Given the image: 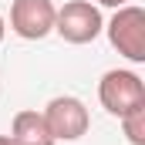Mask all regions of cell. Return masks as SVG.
I'll return each mask as SVG.
<instances>
[{
    "mask_svg": "<svg viewBox=\"0 0 145 145\" xmlns=\"http://www.w3.org/2000/svg\"><path fill=\"white\" fill-rule=\"evenodd\" d=\"M105 31H108L111 47L121 57H128L135 64L145 61V10L142 7H132V3L118 7L115 17L105 24Z\"/></svg>",
    "mask_w": 145,
    "mask_h": 145,
    "instance_id": "1",
    "label": "cell"
},
{
    "mask_svg": "<svg viewBox=\"0 0 145 145\" xmlns=\"http://www.w3.org/2000/svg\"><path fill=\"white\" fill-rule=\"evenodd\" d=\"M98 98H101V105H105L108 115L121 118L132 108L145 105V81L135 71H118V68L105 71L101 81H98Z\"/></svg>",
    "mask_w": 145,
    "mask_h": 145,
    "instance_id": "2",
    "label": "cell"
},
{
    "mask_svg": "<svg viewBox=\"0 0 145 145\" xmlns=\"http://www.w3.org/2000/svg\"><path fill=\"white\" fill-rule=\"evenodd\" d=\"M54 31L68 44H91L105 31V20H101V10L91 0H68L54 14Z\"/></svg>",
    "mask_w": 145,
    "mask_h": 145,
    "instance_id": "3",
    "label": "cell"
},
{
    "mask_svg": "<svg viewBox=\"0 0 145 145\" xmlns=\"http://www.w3.org/2000/svg\"><path fill=\"white\" fill-rule=\"evenodd\" d=\"M40 115H44V121H47V132L54 135V142H57V138L74 142V138H81V135L88 132V125H91L84 101H81V98H74V95L51 98V101H47V108L40 111Z\"/></svg>",
    "mask_w": 145,
    "mask_h": 145,
    "instance_id": "4",
    "label": "cell"
},
{
    "mask_svg": "<svg viewBox=\"0 0 145 145\" xmlns=\"http://www.w3.org/2000/svg\"><path fill=\"white\" fill-rule=\"evenodd\" d=\"M57 7L51 0H14L10 3V31L24 40H40L54 31Z\"/></svg>",
    "mask_w": 145,
    "mask_h": 145,
    "instance_id": "5",
    "label": "cell"
},
{
    "mask_svg": "<svg viewBox=\"0 0 145 145\" xmlns=\"http://www.w3.org/2000/svg\"><path fill=\"white\" fill-rule=\"evenodd\" d=\"M10 138L17 145H54V135L47 132V121L40 111H17L10 125Z\"/></svg>",
    "mask_w": 145,
    "mask_h": 145,
    "instance_id": "6",
    "label": "cell"
},
{
    "mask_svg": "<svg viewBox=\"0 0 145 145\" xmlns=\"http://www.w3.org/2000/svg\"><path fill=\"white\" fill-rule=\"evenodd\" d=\"M121 132H125V138L132 145H145V105L121 115Z\"/></svg>",
    "mask_w": 145,
    "mask_h": 145,
    "instance_id": "7",
    "label": "cell"
},
{
    "mask_svg": "<svg viewBox=\"0 0 145 145\" xmlns=\"http://www.w3.org/2000/svg\"><path fill=\"white\" fill-rule=\"evenodd\" d=\"M98 3H101V7H125L128 0H98Z\"/></svg>",
    "mask_w": 145,
    "mask_h": 145,
    "instance_id": "8",
    "label": "cell"
},
{
    "mask_svg": "<svg viewBox=\"0 0 145 145\" xmlns=\"http://www.w3.org/2000/svg\"><path fill=\"white\" fill-rule=\"evenodd\" d=\"M0 145H17V142H14L10 135H0Z\"/></svg>",
    "mask_w": 145,
    "mask_h": 145,
    "instance_id": "9",
    "label": "cell"
},
{
    "mask_svg": "<svg viewBox=\"0 0 145 145\" xmlns=\"http://www.w3.org/2000/svg\"><path fill=\"white\" fill-rule=\"evenodd\" d=\"M3 31H7V24H3V17H0V40H3Z\"/></svg>",
    "mask_w": 145,
    "mask_h": 145,
    "instance_id": "10",
    "label": "cell"
}]
</instances>
